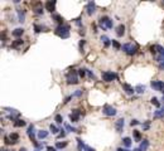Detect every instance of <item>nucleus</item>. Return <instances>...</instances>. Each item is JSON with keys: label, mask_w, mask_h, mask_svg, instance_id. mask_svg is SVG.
<instances>
[{"label": "nucleus", "mask_w": 164, "mask_h": 151, "mask_svg": "<svg viewBox=\"0 0 164 151\" xmlns=\"http://www.w3.org/2000/svg\"><path fill=\"white\" fill-rule=\"evenodd\" d=\"M54 34L58 35V37L62 38V39L68 38V37H70V26H68V25H64V24L58 25V26L54 29Z\"/></svg>", "instance_id": "1"}, {"label": "nucleus", "mask_w": 164, "mask_h": 151, "mask_svg": "<svg viewBox=\"0 0 164 151\" xmlns=\"http://www.w3.org/2000/svg\"><path fill=\"white\" fill-rule=\"evenodd\" d=\"M99 25H100V28H102L104 30H106V29H111L114 23H112V20L109 16H101L99 19Z\"/></svg>", "instance_id": "2"}, {"label": "nucleus", "mask_w": 164, "mask_h": 151, "mask_svg": "<svg viewBox=\"0 0 164 151\" xmlns=\"http://www.w3.org/2000/svg\"><path fill=\"white\" fill-rule=\"evenodd\" d=\"M77 73L78 72H76L75 69H72L71 72H68V73H67V83H68V85H77L78 82V77H77Z\"/></svg>", "instance_id": "3"}, {"label": "nucleus", "mask_w": 164, "mask_h": 151, "mask_svg": "<svg viewBox=\"0 0 164 151\" xmlns=\"http://www.w3.org/2000/svg\"><path fill=\"white\" fill-rule=\"evenodd\" d=\"M122 50H124V52H125L126 54L133 55V54L136 53L138 47H136V46H134L133 43H126V44H124V46H122Z\"/></svg>", "instance_id": "4"}, {"label": "nucleus", "mask_w": 164, "mask_h": 151, "mask_svg": "<svg viewBox=\"0 0 164 151\" xmlns=\"http://www.w3.org/2000/svg\"><path fill=\"white\" fill-rule=\"evenodd\" d=\"M116 78H117L116 73H115V72H112V71H106V72L102 73V79L105 82H112V81H115Z\"/></svg>", "instance_id": "5"}, {"label": "nucleus", "mask_w": 164, "mask_h": 151, "mask_svg": "<svg viewBox=\"0 0 164 151\" xmlns=\"http://www.w3.org/2000/svg\"><path fill=\"white\" fill-rule=\"evenodd\" d=\"M102 113L105 116H115L117 113V111L115 107H112V106L110 105H105L104 106V108H102Z\"/></svg>", "instance_id": "6"}, {"label": "nucleus", "mask_w": 164, "mask_h": 151, "mask_svg": "<svg viewBox=\"0 0 164 151\" xmlns=\"http://www.w3.org/2000/svg\"><path fill=\"white\" fill-rule=\"evenodd\" d=\"M151 87L157 89V91H160L162 93H164V82L163 81H153Z\"/></svg>", "instance_id": "7"}, {"label": "nucleus", "mask_w": 164, "mask_h": 151, "mask_svg": "<svg viewBox=\"0 0 164 151\" xmlns=\"http://www.w3.org/2000/svg\"><path fill=\"white\" fill-rule=\"evenodd\" d=\"M80 116H81L80 110H72V112L70 113V120H71V122H78V120H80Z\"/></svg>", "instance_id": "8"}, {"label": "nucleus", "mask_w": 164, "mask_h": 151, "mask_svg": "<svg viewBox=\"0 0 164 151\" xmlns=\"http://www.w3.org/2000/svg\"><path fill=\"white\" fill-rule=\"evenodd\" d=\"M56 4H57V1H56V0H48V1L44 4L46 10H48L49 13H53L54 10H56Z\"/></svg>", "instance_id": "9"}, {"label": "nucleus", "mask_w": 164, "mask_h": 151, "mask_svg": "<svg viewBox=\"0 0 164 151\" xmlns=\"http://www.w3.org/2000/svg\"><path fill=\"white\" fill-rule=\"evenodd\" d=\"M122 89L125 91L126 94H129V96L134 94V92H135V88H133L131 86L129 85V83H122Z\"/></svg>", "instance_id": "10"}, {"label": "nucleus", "mask_w": 164, "mask_h": 151, "mask_svg": "<svg viewBox=\"0 0 164 151\" xmlns=\"http://www.w3.org/2000/svg\"><path fill=\"white\" fill-rule=\"evenodd\" d=\"M124 126H125V120H124V118H119V120L116 121V125H115L116 131H117V132H121V131L124 130Z\"/></svg>", "instance_id": "11"}, {"label": "nucleus", "mask_w": 164, "mask_h": 151, "mask_svg": "<svg viewBox=\"0 0 164 151\" xmlns=\"http://www.w3.org/2000/svg\"><path fill=\"white\" fill-rule=\"evenodd\" d=\"M87 14L88 15H92L95 12H96V4H95V1H90L88 4H87Z\"/></svg>", "instance_id": "12"}, {"label": "nucleus", "mask_w": 164, "mask_h": 151, "mask_svg": "<svg viewBox=\"0 0 164 151\" xmlns=\"http://www.w3.org/2000/svg\"><path fill=\"white\" fill-rule=\"evenodd\" d=\"M16 14H18V19H19L20 23H24V21H25V13H24V10L16 9Z\"/></svg>", "instance_id": "13"}, {"label": "nucleus", "mask_w": 164, "mask_h": 151, "mask_svg": "<svg viewBox=\"0 0 164 151\" xmlns=\"http://www.w3.org/2000/svg\"><path fill=\"white\" fill-rule=\"evenodd\" d=\"M124 34H125V25L120 24V25L116 28V35L117 37H122Z\"/></svg>", "instance_id": "14"}, {"label": "nucleus", "mask_w": 164, "mask_h": 151, "mask_svg": "<svg viewBox=\"0 0 164 151\" xmlns=\"http://www.w3.org/2000/svg\"><path fill=\"white\" fill-rule=\"evenodd\" d=\"M23 33H24V29H23V28H16V29H14V30L12 32V34H13L15 38H19V37L23 35Z\"/></svg>", "instance_id": "15"}, {"label": "nucleus", "mask_w": 164, "mask_h": 151, "mask_svg": "<svg viewBox=\"0 0 164 151\" xmlns=\"http://www.w3.org/2000/svg\"><path fill=\"white\" fill-rule=\"evenodd\" d=\"M148 147H149V141H148V140H143V141H141V144H140V150L141 151H146V150H148Z\"/></svg>", "instance_id": "16"}, {"label": "nucleus", "mask_w": 164, "mask_h": 151, "mask_svg": "<svg viewBox=\"0 0 164 151\" xmlns=\"http://www.w3.org/2000/svg\"><path fill=\"white\" fill-rule=\"evenodd\" d=\"M48 137V131L46 130H39L38 131V138L42 140V138H47Z\"/></svg>", "instance_id": "17"}, {"label": "nucleus", "mask_w": 164, "mask_h": 151, "mask_svg": "<svg viewBox=\"0 0 164 151\" xmlns=\"http://www.w3.org/2000/svg\"><path fill=\"white\" fill-rule=\"evenodd\" d=\"M154 117H157V118H163L164 117V108L154 111Z\"/></svg>", "instance_id": "18"}, {"label": "nucleus", "mask_w": 164, "mask_h": 151, "mask_svg": "<svg viewBox=\"0 0 164 151\" xmlns=\"http://www.w3.org/2000/svg\"><path fill=\"white\" fill-rule=\"evenodd\" d=\"M77 145H78V151H85V149H86V145L83 144V141L81 138H77Z\"/></svg>", "instance_id": "19"}, {"label": "nucleus", "mask_w": 164, "mask_h": 151, "mask_svg": "<svg viewBox=\"0 0 164 151\" xmlns=\"http://www.w3.org/2000/svg\"><path fill=\"white\" fill-rule=\"evenodd\" d=\"M101 40L104 42L105 47H109L110 44H112V40H111V39H109V38H107L106 35H102V37H101Z\"/></svg>", "instance_id": "20"}, {"label": "nucleus", "mask_w": 164, "mask_h": 151, "mask_svg": "<svg viewBox=\"0 0 164 151\" xmlns=\"http://www.w3.org/2000/svg\"><path fill=\"white\" fill-rule=\"evenodd\" d=\"M34 32H36V33L46 32V26H43V25H39V24H34Z\"/></svg>", "instance_id": "21"}, {"label": "nucleus", "mask_w": 164, "mask_h": 151, "mask_svg": "<svg viewBox=\"0 0 164 151\" xmlns=\"http://www.w3.org/2000/svg\"><path fill=\"white\" fill-rule=\"evenodd\" d=\"M122 144H124V146H125V147H130V146H131V138H130V137H124L122 138Z\"/></svg>", "instance_id": "22"}, {"label": "nucleus", "mask_w": 164, "mask_h": 151, "mask_svg": "<svg viewBox=\"0 0 164 151\" xmlns=\"http://www.w3.org/2000/svg\"><path fill=\"white\" fill-rule=\"evenodd\" d=\"M135 92L143 94V93L145 92V86H143V85H138L136 87H135Z\"/></svg>", "instance_id": "23"}, {"label": "nucleus", "mask_w": 164, "mask_h": 151, "mask_svg": "<svg viewBox=\"0 0 164 151\" xmlns=\"http://www.w3.org/2000/svg\"><path fill=\"white\" fill-rule=\"evenodd\" d=\"M53 19L57 21V23L59 24V25H62L63 24V18H62L61 15H58V14H53Z\"/></svg>", "instance_id": "24"}, {"label": "nucleus", "mask_w": 164, "mask_h": 151, "mask_svg": "<svg viewBox=\"0 0 164 151\" xmlns=\"http://www.w3.org/2000/svg\"><path fill=\"white\" fill-rule=\"evenodd\" d=\"M14 126H15V127H23V126H25V121L18 118V120L14 122Z\"/></svg>", "instance_id": "25"}, {"label": "nucleus", "mask_w": 164, "mask_h": 151, "mask_svg": "<svg viewBox=\"0 0 164 151\" xmlns=\"http://www.w3.org/2000/svg\"><path fill=\"white\" fill-rule=\"evenodd\" d=\"M64 127H66V130H67V131H70V132H80V131L77 130V128L72 127L70 124H64Z\"/></svg>", "instance_id": "26"}, {"label": "nucleus", "mask_w": 164, "mask_h": 151, "mask_svg": "<svg viewBox=\"0 0 164 151\" xmlns=\"http://www.w3.org/2000/svg\"><path fill=\"white\" fill-rule=\"evenodd\" d=\"M133 133H134V137H135V140H136V141H143V140H141V133H140V131L134 130Z\"/></svg>", "instance_id": "27"}, {"label": "nucleus", "mask_w": 164, "mask_h": 151, "mask_svg": "<svg viewBox=\"0 0 164 151\" xmlns=\"http://www.w3.org/2000/svg\"><path fill=\"white\" fill-rule=\"evenodd\" d=\"M150 102H151V105H154L155 107H158V108L160 107V102H159V99H158L157 97H153V98L150 99Z\"/></svg>", "instance_id": "28"}, {"label": "nucleus", "mask_w": 164, "mask_h": 151, "mask_svg": "<svg viewBox=\"0 0 164 151\" xmlns=\"http://www.w3.org/2000/svg\"><path fill=\"white\" fill-rule=\"evenodd\" d=\"M10 140H12V141L13 142H16V141H18V140H19V135H18V133H16V132H13V133H10Z\"/></svg>", "instance_id": "29"}, {"label": "nucleus", "mask_w": 164, "mask_h": 151, "mask_svg": "<svg viewBox=\"0 0 164 151\" xmlns=\"http://www.w3.org/2000/svg\"><path fill=\"white\" fill-rule=\"evenodd\" d=\"M21 44H23V40H21V39H16L15 42L12 43V47H13V48H18V47L21 46Z\"/></svg>", "instance_id": "30"}, {"label": "nucleus", "mask_w": 164, "mask_h": 151, "mask_svg": "<svg viewBox=\"0 0 164 151\" xmlns=\"http://www.w3.org/2000/svg\"><path fill=\"white\" fill-rule=\"evenodd\" d=\"M49 130H50V132H52L53 135H57L58 131H61L59 128H57V127H56L54 125H52V124H50V126H49Z\"/></svg>", "instance_id": "31"}, {"label": "nucleus", "mask_w": 164, "mask_h": 151, "mask_svg": "<svg viewBox=\"0 0 164 151\" xmlns=\"http://www.w3.org/2000/svg\"><path fill=\"white\" fill-rule=\"evenodd\" d=\"M67 146V142L63 141V142H57L56 144V149H64Z\"/></svg>", "instance_id": "32"}, {"label": "nucleus", "mask_w": 164, "mask_h": 151, "mask_svg": "<svg viewBox=\"0 0 164 151\" xmlns=\"http://www.w3.org/2000/svg\"><path fill=\"white\" fill-rule=\"evenodd\" d=\"M54 121L57 122V124H62V122H63V117H62L61 115H56V117H54Z\"/></svg>", "instance_id": "33"}, {"label": "nucleus", "mask_w": 164, "mask_h": 151, "mask_svg": "<svg viewBox=\"0 0 164 151\" xmlns=\"http://www.w3.org/2000/svg\"><path fill=\"white\" fill-rule=\"evenodd\" d=\"M82 93H83L82 89H77V91L72 94V97H81V96H82Z\"/></svg>", "instance_id": "34"}, {"label": "nucleus", "mask_w": 164, "mask_h": 151, "mask_svg": "<svg viewBox=\"0 0 164 151\" xmlns=\"http://www.w3.org/2000/svg\"><path fill=\"white\" fill-rule=\"evenodd\" d=\"M112 46H114L116 49H120V48H122V47L120 46V43H119L117 40H115V39H112Z\"/></svg>", "instance_id": "35"}, {"label": "nucleus", "mask_w": 164, "mask_h": 151, "mask_svg": "<svg viewBox=\"0 0 164 151\" xmlns=\"http://www.w3.org/2000/svg\"><path fill=\"white\" fill-rule=\"evenodd\" d=\"M43 12H44V10H43L42 8H36V9H34V13H36L37 15H43Z\"/></svg>", "instance_id": "36"}, {"label": "nucleus", "mask_w": 164, "mask_h": 151, "mask_svg": "<svg viewBox=\"0 0 164 151\" xmlns=\"http://www.w3.org/2000/svg\"><path fill=\"white\" fill-rule=\"evenodd\" d=\"M85 74H86V69H85V68L78 69V76H80V77H85Z\"/></svg>", "instance_id": "37"}, {"label": "nucleus", "mask_w": 164, "mask_h": 151, "mask_svg": "<svg viewBox=\"0 0 164 151\" xmlns=\"http://www.w3.org/2000/svg\"><path fill=\"white\" fill-rule=\"evenodd\" d=\"M149 126H150V121H146L143 124V130H149Z\"/></svg>", "instance_id": "38"}, {"label": "nucleus", "mask_w": 164, "mask_h": 151, "mask_svg": "<svg viewBox=\"0 0 164 151\" xmlns=\"http://www.w3.org/2000/svg\"><path fill=\"white\" fill-rule=\"evenodd\" d=\"M64 136H66V131H64V130H61V132L58 133L57 137H58V138H63Z\"/></svg>", "instance_id": "39"}, {"label": "nucleus", "mask_w": 164, "mask_h": 151, "mask_svg": "<svg viewBox=\"0 0 164 151\" xmlns=\"http://www.w3.org/2000/svg\"><path fill=\"white\" fill-rule=\"evenodd\" d=\"M5 144H7V145H14V144H16V142L10 141V137H5Z\"/></svg>", "instance_id": "40"}, {"label": "nucleus", "mask_w": 164, "mask_h": 151, "mask_svg": "<svg viewBox=\"0 0 164 151\" xmlns=\"http://www.w3.org/2000/svg\"><path fill=\"white\" fill-rule=\"evenodd\" d=\"M130 125H131V126H136V125H140V122H139L138 120H131Z\"/></svg>", "instance_id": "41"}, {"label": "nucleus", "mask_w": 164, "mask_h": 151, "mask_svg": "<svg viewBox=\"0 0 164 151\" xmlns=\"http://www.w3.org/2000/svg\"><path fill=\"white\" fill-rule=\"evenodd\" d=\"M150 52H151L153 54H155V53H157V46H151V47H150Z\"/></svg>", "instance_id": "42"}, {"label": "nucleus", "mask_w": 164, "mask_h": 151, "mask_svg": "<svg viewBox=\"0 0 164 151\" xmlns=\"http://www.w3.org/2000/svg\"><path fill=\"white\" fill-rule=\"evenodd\" d=\"M86 73L88 74V77H90V78H93V79H95V76H93V73H92L91 71H88V69H86Z\"/></svg>", "instance_id": "43"}, {"label": "nucleus", "mask_w": 164, "mask_h": 151, "mask_svg": "<svg viewBox=\"0 0 164 151\" xmlns=\"http://www.w3.org/2000/svg\"><path fill=\"white\" fill-rule=\"evenodd\" d=\"M83 46H85V40H83V39H82V40L80 42V50H81V52H82V50H83Z\"/></svg>", "instance_id": "44"}, {"label": "nucleus", "mask_w": 164, "mask_h": 151, "mask_svg": "<svg viewBox=\"0 0 164 151\" xmlns=\"http://www.w3.org/2000/svg\"><path fill=\"white\" fill-rule=\"evenodd\" d=\"M71 98H72V96H68V97H67V98L64 99V102H63V103H64V105H66V103H68L70 101H71Z\"/></svg>", "instance_id": "45"}, {"label": "nucleus", "mask_w": 164, "mask_h": 151, "mask_svg": "<svg viewBox=\"0 0 164 151\" xmlns=\"http://www.w3.org/2000/svg\"><path fill=\"white\" fill-rule=\"evenodd\" d=\"M47 151H57V150H56V147H52V146H48V147H47Z\"/></svg>", "instance_id": "46"}, {"label": "nucleus", "mask_w": 164, "mask_h": 151, "mask_svg": "<svg viewBox=\"0 0 164 151\" xmlns=\"http://www.w3.org/2000/svg\"><path fill=\"white\" fill-rule=\"evenodd\" d=\"M85 151H95V149L90 147V146H86V149H85Z\"/></svg>", "instance_id": "47"}, {"label": "nucleus", "mask_w": 164, "mask_h": 151, "mask_svg": "<svg viewBox=\"0 0 164 151\" xmlns=\"http://www.w3.org/2000/svg\"><path fill=\"white\" fill-rule=\"evenodd\" d=\"M159 68H160V69H164V62H163V63H159Z\"/></svg>", "instance_id": "48"}, {"label": "nucleus", "mask_w": 164, "mask_h": 151, "mask_svg": "<svg viewBox=\"0 0 164 151\" xmlns=\"http://www.w3.org/2000/svg\"><path fill=\"white\" fill-rule=\"evenodd\" d=\"M116 151H129V150H124V149H121V147H119Z\"/></svg>", "instance_id": "49"}, {"label": "nucleus", "mask_w": 164, "mask_h": 151, "mask_svg": "<svg viewBox=\"0 0 164 151\" xmlns=\"http://www.w3.org/2000/svg\"><path fill=\"white\" fill-rule=\"evenodd\" d=\"M19 151H27V150H25V149H24V147H21V149H20V150H19Z\"/></svg>", "instance_id": "50"}, {"label": "nucleus", "mask_w": 164, "mask_h": 151, "mask_svg": "<svg viewBox=\"0 0 164 151\" xmlns=\"http://www.w3.org/2000/svg\"><path fill=\"white\" fill-rule=\"evenodd\" d=\"M133 151H141V150H140V149H134Z\"/></svg>", "instance_id": "51"}, {"label": "nucleus", "mask_w": 164, "mask_h": 151, "mask_svg": "<svg viewBox=\"0 0 164 151\" xmlns=\"http://www.w3.org/2000/svg\"><path fill=\"white\" fill-rule=\"evenodd\" d=\"M34 151H41V149H36Z\"/></svg>", "instance_id": "52"}, {"label": "nucleus", "mask_w": 164, "mask_h": 151, "mask_svg": "<svg viewBox=\"0 0 164 151\" xmlns=\"http://www.w3.org/2000/svg\"><path fill=\"white\" fill-rule=\"evenodd\" d=\"M3 151H9V150H3Z\"/></svg>", "instance_id": "53"}]
</instances>
